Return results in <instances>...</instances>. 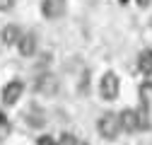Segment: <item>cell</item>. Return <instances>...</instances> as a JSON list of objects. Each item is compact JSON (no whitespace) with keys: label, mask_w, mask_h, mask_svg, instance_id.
Segmentation results:
<instances>
[{"label":"cell","mask_w":152,"mask_h":145,"mask_svg":"<svg viewBox=\"0 0 152 145\" xmlns=\"http://www.w3.org/2000/svg\"><path fill=\"white\" fill-rule=\"evenodd\" d=\"M118 121H121V131L126 133H135L140 128H147V109L142 106L140 111H133V109H123L118 114Z\"/></svg>","instance_id":"6da1fadb"},{"label":"cell","mask_w":152,"mask_h":145,"mask_svg":"<svg viewBox=\"0 0 152 145\" xmlns=\"http://www.w3.org/2000/svg\"><path fill=\"white\" fill-rule=\"evenodd\" d=\"M97 128H99V133H102V138H106V140H116L118 138V133H121V121H118V114H104L102 119H99V123H97Z\"/></svg>","instance_id":"7a4b0ae2"},{"label":"cell","mask_w":152,"mask_h":145,"mask_svg":"<svg viewBox=\"0 0 152 145\" xmlns=\"http://www.w3.org/2000/svg\"><path fill=\"white\" fill-rule=\"evenodd\" d=\"M118 75L116 72H106V75L102 78V82H99V94L106 99V102H111V99H116L118 97Z\"/></svg>","instance_id":"3957f363"},{"label":"cell","mask_w":152,"mask_h":145,"mask_svg":"<svg viewBox=\"0 0 152 145\" xmlns=\"http://www.w3.org/2000/svg\"><path fill=\"white\" fill-rule=\"evenodd\" d=\"M34 89H36L39 94H44V97H51V94H56V92H58V80H56L51 72H44V75H39V78H36Z\"/></svg>","instance_id":"277c9868"},{"label":"cell","mask_w":152,"mask_h":145,"mask_svg":"<svg viewBox=\"0 0 152 145\" xmlns=\"http://www.w3.org/2000/svg\"><path fill=\"white\" fill-rule=\"evenodd\" d=\"M22 92H24V82H22V80H12V82H7L5 89H3V104H5V106L17 104V99L22 97Z\"/></svg>","instance_id":"5b68a950"},{"label":"cell","mask_w":152,"mask_h":145,"mask_svg":"<svg viewBox=\"0 0 152 145\" xmlns=\"http://www.w3.org/2000/svg\"><path fill=\"white\" fill-rule=\"evenodd\" d=\"M41 12L48 20H58L65 15V0H44L41 3Z\"/></svg>","instance_id":"8992f818"},{"label":"cell","mask_w":152,"mask_h":145,"mask_svg":"<svg viewBox=\"0 0 152 145\" xmlns=\"http://www.w3.org/2000/svg\"><path fill=\"white\" fill-rule=\"evenodd\" d=\"M17 46H20V53H22V56H31V53L36 51V34H34V31L22 34L20 41H17Z\"/></svg>","instance_id":"52a82bcc"},{"label":"cell","mask_w":152,"mask_h":145,"mask_svg":"<svg viewBox=\"0 0 152 145\" xmlns=\"http://www.w3.org/2000/svg\"><path fill=\"white\" fill-rule=\"evenodd\" d=\"M24 119H27V123L31 126V128H41V126H46V114H44V109H39V106H31L29 111L24 114Z\"/></svg>","instance_id":"ba28073f"},{"label":"cell","mask_w":152,"mask_h":145,"mask_svg":"<svg viewBox=\"0 0 152 145\" xmlns=\"http://www.w3.org/2000/svg\"><path fill=\"white\" fill-rule=\"evenodd\" d=\"M20 36H22L20 27H17V24H7V27L3 29V44H5V46H15L17 41H20Z\"/></svg>","instance_id":"9c48e42d"},{"label":"cell","mask_w":152,"mask_h":145,"mask_svg":"<svg viewBox=\"0 0 152 145\" xmlns=\"http://www.w3.org/2000/svg\"><path fill=\"white\" fill-rule=\"evenodd\" d=\"M138 68H140L142 75H152V51L150 48H145L138 56Z\"/></svg>","instance_id":"30bf717a"},{"label":"cell","mask_w":152,"mask_h":145,"mask_svg":"<svg viewBox=\"0 0 152 145\" xmlns=\"http://www.w3.org/2000/svg\"><path fill=\"white\" fill-rule=\"evenodd\" d=\"M140 99H142V106L147 109V104L152 102V85H150V82H145V85L140 87Z\"/></svg>","instance_id":"8fae6325"},{"label":"cell","mask_w":152,"mask_h":145,"mask_svg":"<svg viewBox=\"0 0 152 145\" xmlns=\"http://www.w3.org/2000/svg\"><path fill=\"white\" fill-rule=\"evenodd\" d=\"M61 145H80V140L75 138L72 133H63L61 135Z\"/></svg>","instance_id":"7c38bea8"},{"label":"cell","mask_w":152,"mask_h":145,"mask_svg":"<svg viewBox=\"0 0 152 145\" xmlns=\"http://www.w3.org/2000/svg\"><path fill=\"white\" fill-rule=\"evenodd\" d=\"M36 145H58V143H56V138H51V135H41L39 140H36Z\"/></svg>","instance_id":"4fadbf2b"},{"label":"cell","mask_w":152,"mask_h":145,"mask_svg":"<svg viewBox=\"0 0 152 145\" xmlns=\"http://www.w3.org/2000/svg\"><path fill=\"white\" fill-rule=\"evenodd\" d=\"M15 7V0H0V12H7Z\"/></svg>","instance_id":"5bb4252c"},{"label":"cell","mask_w":152,"mask_h":145,"mask_svg":"<svg viewBox=\"0 0 152 145\" xmlns=\"http://www.w3.org/2000/svg\"><path fill=\"white\" fill-rule=\"evenodd\" d=\"M150 3H152V0H138V5H140V7H145V5H150Z\"/></svg>","instance_id":"9a60e30c"},{"label":"cell","mask_w":152,"mask_h":145,"mask_svg":"<svg viewBox=\"0 0 152 145\" xmlns=\"http://www.w3.org/2000/svg\"><path fill=\"white\" fill-rule=\"evenodd\" d=\"M121 3H126V0H121Z\"/></svg>","instance_id":"2e32d148"}]
</instances>
